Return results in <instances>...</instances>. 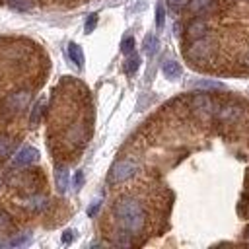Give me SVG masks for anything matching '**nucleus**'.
Returning <instances> with one entry per match:
<instances>
[{
    "label": "nucleus",
    "instance_id": "f257e3e1",
    "mask_svg": "<svg viewBox=\"0 0 249 249\" xmlns=\"http://www.w3.org/2000/svg\"><path fill=\"white\" fill-rule=\"evenodd\" d=\"M113 214H115L119 226L130 235L140 233L146 226V210H144L142 202L136 198H130V196L119 198L113 206Z\"/></svg>",
    "mask_w": 249,
    "mask_h": 249
},
{
    "label": "nucleus",
    "instance_id": "f03ea898",
    "mask_svg": "<svg viewBox=\"0 0 249 249\" xmlns=\"http://www.w3.org/2000/svg\"><path fill=\"white\" fill-rule=\"evenodd\" d=\"M31 101V91L29 89H18L14 93H10L8 97L2 99L0 103V113L6 117H14L18 113H21Z\"/></svg>",
    "mask_w": 249,
    "mask_h": 249
},
{
    "label": "nucleus",
    "instance_id": "7ed1b4c3",
    "mask_svg": "<svg viewBox=\"0 0 249 249\" xmlns=\"http://www.w3.org/2000/svg\"><path fill=\"white\" fill-rule=\"evenodd\" d=\"M212 53H214V43L206 37H200L193 41L191 49L187 51V56L195 62H206L212 58Z\"/></svg>",
    "mask_w": 249,
    "mask_h": 249
},
{
    "label": "nucleus",
    "instance_id": "20e7f679",
    "mask_svg": "<svg viewBox=\"0 0 249 249\" xmlns=\"http://www.w3.org/2000/svg\"><path fill=\"white\" fill-rule=\"evenodd\" d=\"M136 169H138V165L132 160H119L113 163V167L109 171V181L111 183H123L126 179H130L136 173Z\"/></svg>",
    "mask_w": 249,
    "mask_h": 249
},
{
    "label": "nucleus",
    "instance_id": "39448f33",
    "mask_svg": "<svg viewBox=\"0 0 249 249\" xmlns=\"http://www.w3.org/2000/svg\"><path fill=\"white\" fill-rule=\"evenodd\" d=\"M37 160H39V152L33 146H23L16 152V156L12 160V165L14 167H27V165L35 163Z\"/></svg>",
    "mask_w": 249,
    "mask_h": 249
},
{
    "label": "nucleus",
    "instance_id": "423d86ee",
    "mask_svg": "<svg viewBox=\"0 0 249 249\" xmlns=\"http://www.w3.org/2000/svg\"><path fill=\"white\" fill-rule=\"evenodd\" d=\"M206 31H208V23L204 19H193L187 27V35L195 41V39H200V37H206Z\"/></svg>",
    "mask_w": 249,
    "mask_h": 249
},
{
    "label": "nucleus",
    "instance_id": "0eeeda50",
    "mask_svg": "<svg viewBox=\"0 0 249 249\" xmlns=\"http://www.w3.org/2000/svg\"><path fill=\"white\" fill-rule=\"evenodd\" d=\"M161 72H163V76L167 78V80H177V78H181V74H183V68H181V64L177 62V60H165L163 64H161Z\"/></svg>",
    "mask_w": 249,
    "mask_h": 249
},
{
    "label": "nucleus",
    "instance_id": "6e6552de",
    "mask_svg": "<svg viewBox=\"0 0 249 249\" xmlns=\"http://www.w3.org/2000/svg\"><path fill=\"white\" fill-rule=\"evenodd\" d=\"M23 206H25L27 210L41 212V210H45V208L49 206V202H47V198H45V196H41V195H33V196H29V198H25V200H23Z\"/></svg>",
    "mask_w": 249,
    "mask_h": 249
},
{
    "label": "nucleus",
    "instance_id": "1a4fd4ad",
    "mask_svg": "<svg viewBox=\"0 0 249 249\" xmlns=\"http://www.w3.org/2000/svg\"><path fill=\"white\" fill-rule=\"evenodd\" d=\"M54 181H56L58 193H66V189H68V169L64 165H58L54 169Z\"/></svg>",
    "mask_w": 249,
    "mask_h": 249
},
{
    "label": "nucleus",
    "instance_id": "9d476101",
    "mask_svg": "<svg viewBox=\"0 0 249 249\" xmlns=\"http://www.w3.org/2000/svg\"><path fill=\"white\" fill-rule=\"evenodd\" d=\"M193 107L196 111H204V113H210L212 111V99L208 95H195L193 97Z\"/></svg>",
    "mask_w": 249,
    "mask_h": 249
},
{
    "label": "nucleus",
    "instance_id": "9b49d317",
    "mask_svg": "<svg viewBox=\"0 0 249 249\" xmlns=\"http://www.w3.org/2000/svg\"><path fill=\"white\" fill-rule=\"evenodd\" d=\"M68 56H70V60H72L78 68H82V66H84V53H82L80 45L70 43V45H68Z\"/></svg>",
    "mask_w": 249,
    "mask_h": 249
},
{
    "label": "nucleus",
    "instance_id": "f8f14e48",
    "mask_svg": "<svg viewBox=\"0 0 249 249\" xmlns=\"http://www.w3.org/2000/svg\"><path fill=\"white\" fill-rule=\"evenodd\" d=\"M43 111H45V101H43V99H39V101L33 105V109H31V115H29V124H31V126H35V124L41 121V117H43Z\"/></svg>",
    "mask_w": 249,
    "mask_h": 249
},
{
    "label": "nucleus",
    "instance_id": "ddd939ff",
    "mask_svg": "<svg viewBox=\"0 0 249 249\" xmlns=\"http://www.w3.org/2000/svg\"><path fill=\"white\" fill-rule=\"evenodd\" d=\"M158 45H160V41H158V37L156 35H146L144 37V53L148 54V56H154L156 54V51H158Z\"/></svg>",
    "mask_w": 249,
    "mask_h": 249
},
{
    "label": "nucleus",
    "instance_id": "4468645a",
    "mask_svg": "<svg viewBox=\"0 0 249 249\" xmlns=\"http://www.w3.org/2000/svg\"><path fill=\"white\" fill-rule=\"evenodd\" d=\"M138 66H140V56L132 51L130 54H128V58H126V64H124V70H126V74H134L136 70H138Z\"/></svg>",
    "mask_w": 249,
    "mask_h": 249
},
{
    "label": "nucleus",
    "instance_id": "2eb2a0df",
    "mask_svg": "<svg viewBox=\"0 0 249 249\" xmlns=\"http://www.w3.org/2000/svg\"><path fill=\"white\" fill-rule=\"evenodd\" d=\"M193 88H202V89H224V84L220 82H212V80H198L191 84Z\"/></svg>",
    "mask_w": 249,
    "mask_h": 249
},
{
    "label": "nucleus",
    "instance_id": "dca6fc26",
    "mask_svg": "<svg viewBox=\"0 0 249 249\" xmlns=\"http://www.w3.org/2000/svg\"><path fill=\"white\" fill-rule=\"evenodd\" d=\"M163 23H165V6H163V2L160 0V2L156 4V27L161 29Z\"/></svg>",
    "mask_w": 249,
    "mask_h": 249
},
{
    "label": "nucleus",
    "instance_id": "f3484780",
    "mask_svg": "<svg viewBox=\"0 0 249 249\" xmlns=\"http://www.w3.org/2000/svg\"><path fill=\"white\" fill-rule=\"evenodd\" d=\"M239 107H222L220 111H218V117L222 119V121H226V119H235V117H239Z\"/></svg>",
    "mask_w": 249,
    "mask_h": 249
},
{
    "label": "nucleus",
    "instance_id": "a211bd4d",
    "mask_svg": "<svg viewBox=\"0 0 249 249\" xmlns=\"http://www.w3.org/2000/svg\"><path fill=\"white\" fill-rule=\"evenodd\" d=\"M212 4H214V0H191V10L200 14V12H206Z\"/></svg>",
    "mask_w": 249,
    "mask_h": 249
},
{
    "label": "nucleus",
    "instance_id": "6ab92c4d",
    "mask_svg": "<svg viewBox=\"0 0 249 249\" xmlns=\"http://www.w3.org/2000/svg\"><path fill=\"white\" fill-rule=\"evenodd\" d=\"M12 228H14L12 216H10L6 210L0 208V230H2V231H8V230H12Z\"/></svg>",
    "mask_w": 249,
    "mask_h": 249
},
{
    "label": "nucleus",
    "instance_id": "aec40b11",
    "mask_svg": "<svg viewBox=\"0 0 249 249\" xmlns=\"http://www.w3.org/2000/svg\"><path fill=\"white\" fill-rule=\"evenodd\" d=\"M8 4H10V8L19 10V12H25L31 8V0H8Z\"/></svg>",
    "mask_w": 249,
    "mask_h": 249
},
{
    "label": "nucleus",
    "instance_id": "412c9836",
    "mask_svg": "<svg viewBox=\"0 0 249 249\" xmlns=\"http://www.w3.org/2000/svg\"><path fill=\"white\" fill-rule=\"evenodd\" d=\"M29 239H31V237H29L27 233H19L18 237H12V239H10V245H12V247H19V245L29 243Z\"/></svg>",
    "mask_w": 249,
    "mask_h": 249
},
{
    "label": "nucleus",
    "instance_id": "4be33fe9",
    "mask_svg": "<svg viewBox=\"0 0 249 249\" xmlns=\"http://www.w3.org/2000/svg\"><path fill=\"white\" fill-rule=\"evenodd\" d=\"M12 150V140L10 138H0V158H6Z\"/></svg>",
    "mask_w": 249,
    "mask_h": 249
},
{
    "label": "nucleus",
    "instance_id": "5701e85b",
    "mask_svg": "<svg viewBox=\"0 0 249 249\" xmlns=\"http://www.w3.org/2000/svg\"><path fill=\"white\" fill-rule=\"evenodd\" d=\"M121 51H123L124 54H130V53L134 51V37H126V39H123Z\"/></svg>",
    "mask_w": 249,
    "mask_h": 249
},
{
    "label": "nucleus",
    "instance_id": "b1692460",
    "mask_svg": "<svg viewBox=\"0 0 249 249\" xmlns=\"http://www.w3.org/2000/svg\"><path fill=\"white\" fill-rule=\"evenodd\" d=\"M97 25V14H89L88 19H86V33H91Z\"/></svg>",
    "mask_w": 249,
    "mask_h": 249
},
{
    "label": "nucleus",
    "instance_id": "393cba45",
    "mask_svg": "<svg viewBox=\"0 0 249 249\" xmlns=\"http://www.w3.org/2000/svg\"><path fill=\"white\" fill-rule=\"evenodd\" d=\"M68 138L70 142H80L82 140V126H74L68 130Z\"/></svg>",
    "mask_w": 249,
    "mask_h": 249
},
{
    "label": "nucleus",
    "instance_id": "a878e982",
    "mask_svg": "<svg viewBox=\"0 0 249 249\" xmlns=\"http://www.w3.org/2000/svg\"><path fill=\"white\" fill-rule=\"evenodd\" d=\"M99 208H101V200L97 198V200H93V202L89 204V208H88V216H89V218H93V216L97 214V210H99Z\"/></svg>",
    "mask_w": 249,
    "mask_h": 249
},
{
    "label": "nucleus",
    "instance_id": "bb28decb",
    "mask_svg": "<svg viewBox=\"0 0 249 249\" xmlns=\"http://www.w3.org/2000/svg\"><path fill=\"white\" fill-rule=\"evenodd\" d=\"M82 181H84V173H82V171H76V177H74V187H76V189H80Z\"/></svg>",
    "mask_w": 249,
    "mask_h": 249
},
{
    "label": "nucleus",
    "instance_id": "cd10ccee",
    "mask_svg": "<svg viewBox=\"0 0 249 249\" xmlns=\"http://www.w3.org/2000/svg\"><path fill=\"white\" fill-rule=\"evenodd\" d=\"M72 239H74V231H72V230H66L64 235H62V241H64V243H70Z\"/></svg>",
    "mask_w": 249,
    "mask_h": 249
},
{
    "label": "nucleus",
    "instance_id": "c85d7f7f",
    "mask_svg": "<svg viewBox=\"0 0 249 249\" xmlns=\"http://www.w3.org/2000/svg\"><path fill=\"white\" fill-rule=\"evenodd\" d=\"M187 2H189V0H173V6H175V8H183Z\"/></svg>",
    "mask_w": 249,
    "mask_h": 249
},
{
    "label": "nucleus",
    "instance_id": "c756f323",
    "mask_svg": "<svg viewBox=\"0 0 249 249\" xmlns=\"http://www.w3.org/2000/svg\"><path fill=\"white\" fill-rule=\"evenodd\" d=\"M247 243H249V230H247Z\"/></svg>",
    "mask_w": 249,
    "mask_h": 249
}]
</instances>
